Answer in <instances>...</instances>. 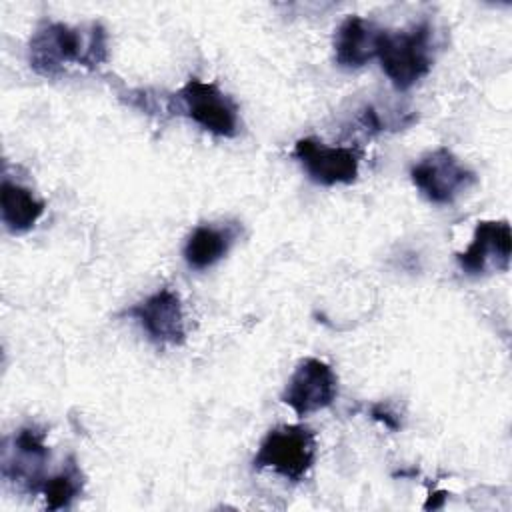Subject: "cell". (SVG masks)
<instances>
[{
  "instance_id": "obj_14",
  "label": "cell",
  "mask_w": 512,
  "mask_h": 512,
  "mask_svg": "<svg viewBox=\"0 0 512 512\" xmlns=\"http://www.w3.org/2000/svg\"><path fill=\"white\" fill-rule=\"evenodd\" d=\"M82 488H84V474L76 458L70 454L64 466L60 468V472L44 480L40 492L44 494L48 510H62L72 506V502L82 494Z\"/></svg>"
},
{
  "instance_id": "obj_11",
  "label": "cell",
  "mask_w": 512,
  "mask_h": 512,
  "mask_svg": "<svg viewBox=\"0 0 512 512\" xmlns=\"http://www.w3.org/2000/svg\"><path fill=\"white\" fill-rule=\"evenodd\" d=\"M382 28L362 16H348L334 34V58L342 68H362L378 56Z\"/></svg>"
},
{
  "instance_id": "obj_1",
  "label": "cell",
  "mask_w": 512,
  "mask_h": 512,
  "mask_svg": "<svg viewBox=\"0 0 512 512\" xmlns=\"http://www.w3.org/2000/svg\"><path fill=\"white\" fill-rule=\"evenodd\" d=\"M108 60V34L100 22L84 32L64 22H42L28 42V64L42 78H58L74 62L90 70Z\"/></svg>"
},
{
  "instance_id": "obj_4",
  "label": "cell",
  "mask_w": 512,
  "mask_h": 512,
  "mask_svg": "<svg viewBox=\"0 0 512 512\" xmlns=\"http://www.w3.org/2000/svg\"><path fill=\"white\" fill-rule=\"evenodd\" d=\"M178 114L188 116L206 132L220 138H234L240 130L238 104L214 82L190 78L178 94L172 96Z\"/></svg>"
},
{
  "instance_id": "obj_8",
  "label": "cell",
  "mask_w": 512,
  "mask_h": 512,
  "mask_svg": "<svg viewBox=\"0 0 512 512\" xmlns=\"http://www.w3.org/2000/svg\"><path fill=\"white\" fill-rule=\"evenodd\" d=\"M292 154L314 184H352L358 178L362 154L356 148L326 146L316 138H300Z\"/></svg>"
},
{
  "instance_id": "obj_6",
  "label": "cell",
  "mask_w": 512,
  "mask_h": 512,
  "mask_svg": "<svg viewBox=\"0 0 512 512\" xmlns=\"http://www.w3.org/2000/svg\"><path fill=\"white\" fill-rule=\"evenodd\" d=\"M338 396V376L330 364L318 358H304L294 368L280 396L282 404L304 418L328 408Z\"/></svg>"
},
{
  "instance_id": "obj_7",
  "label": "cell",
  "mask_w": 512,
  "mask_h": 512,
  "mask_svg": "<svg viewBox=\"0 0 512 512\" xmlns=\"http://www.w3.org/2000/svg\"><path fill=\"white\" fill-rule=\"evenodd\" d=\"M46 432L34 424L20 428L2 450V476L8 482L36 494L46 480L44 468L50 460Z\"/></svg>"
},
{
  "instance_id": "obj_3",
  "label": "cell",
  "mask_w": 512,
  "mask_h": 512,
  "mask_svg": "<svg viewBox=\"0 0 512 512\" xmlns=\"http://www.w3.org/2000/svg\"><path fill=\"white\" fill-rule=\"evenodd\" d=\"M316 460V434L300 424H282L272 428L260 442L252 468H270L278 476L300 482Z\"/></svg>"
},
{
  "instance_id": "obj_5",
  "label": "cell",
  "mask_w": 512,
  "mask_h": 512,
  "mask_svg": "<svg viewBox=\"0 0 512 512\" xmlns=\"http://www.w3.org/2000/svg\"><path fill=\"white\" fill-rule=\"evenodd\" d=\"M412 184L422 196L438 206L452 204L476 184V174L448 148H436L410 168Z\"/></svg>"
},
{
  "instance_id": "obj_2",
  "label": "cell",
  "mask_w": 512,
  "mask_h": 512,
  "mask_svg": "<svg viewBox=\"0 0 512 512\" xmlns=\"http://www.w3.org/2000/svg\"><path fill=\"white\" fill-rule=\"evenodd\" d=\"M376 58L390 82L398 90H408L434 64V28L428 22H418L408 30H384Z\"/></svg>"
},
{
  "instance_id": "obj_13",
  "label": "cell",
  "mask_w": 512,
  "mask_h": 512,
  "mask_svg": "<svg viewBox=\"0 0 512 512\" xmlns=\"http://www.w3.org/2000/svg\"><path fill=\"white\" fill-rule=\"evenodd\" d=\"M44 202L26 186L4 178L0 192L2 222L10 234L28 232L44 214Z\"/></svg>"
},
{
  "instance_id": "obj_12",
  "label": "cell",
  "mask_w": 512,
  "mask_h": 512,
  "mask_svg": "<svg viewBox=\"0 0 512 512\" xmlns=\"http://www.w3.org/2000/svg\"><path fill=\"white\" fill-rule=\"evenodd\" d=\"M240 234V226L236 222L214 226V224H200L196 226L186 244H184V260L192 270H206L220 262L234 240Z\"/></svg>"
},
{
  "instance_id": "obj_10",
  "label": "cell",
  "mask_w": 512,
  "mask_h": 512,
  "mask_svg": "<svg viewBox=\"0 0 512 512\" xmlns=\"http://www.w3.org/2000/svg\"><path fill=\"white\" fill-rule=\"evenodd\" d=\"M126 316L134 318L156 346H182L186 340L182 300L170 288H160L134 304Z\"/></svg>"
},
{
  "instance_id": "obj_9",
  "label": "cell",
  "mask_w": 512,
  "mask_h": 512,
  "mask_svg": "<svg viewBox=\"0 0 512 512\" xmlns=\"http://www.w3.org/2000/svg\"><path fill=\"white\" fill-rule=\"evenodd\" d=\"M512 256V234L508 220H480L466 250L456 254V262L468 276L506 272Z\"/></svg>"
},
{
  "instance_id": "obj_15",
  "label": "cell",
  "mask_w": 512,
  "mask_h": 512,
  "mask_svg": "<svg viewBox=\"0 0 512 512\" xmlns=\"http://www.w3.org/2000/svg\"><path fill=\"white\" fill-rule=\"evenodd\" d=\"M370 416H372L374 420L382 422V424H384L388 430H392V432L400 430V426H402L400 418H398L388 406H384V404H374V406L370 408Z\"/></svg>"
}]
</instances>
